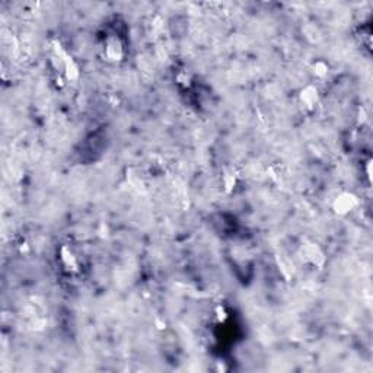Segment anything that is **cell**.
<instances>
[{"label":"cell","mask_w":373,"mask_h":373,"mask_svg":"<svg viewBox=\"0 0 373 373\" xmlns=\"http://www.w3.org/2000/svg\"><path fill=\"white\" fill-rule=\"evenodd\" d=\"M357 206V197L351 192H341L332 203V209L337 214H347Z\"/></svg>","instance_id":"1"},{"label":"cell","mask_w":373,"mask_h":373,"mask_svg":"<svg viewBox=\"0 0 373 373\" xmlns=\"http://www.w3.org/2000/svg\"><path fill=\"white\" fill-rule=\"evenodd\" d=\"M303 255L308 261H311L315 265H321L324 262V255L321 252V249L318 248L315 244H308L303 248Z\"/></svg>","instance_id":"3"},{"label":"cell","mask_w":373,"mask_h":373,"mask_svg":"<svg viewBox=\"0 0 373 373\" xmlns=\"http://www.w3.org/2000/svg\"><path fill=\"white\" fill-rule=\"evenodd\" d=\"M105 54L110 60H114V62H118L121 60L123 54H124V48H123V44L120 43L118 38H108L107 41V46H105Z\"/></svg>","instance_id":"2"},{"label":"cell","mask_w":373,"mask_h":373,"mask_svg":"<svg viewBox=\"0 0 373 373\" xmlns=\"http://www.w3.org/2000/svg\"><path fill=\"white\" fill-rule=\"evenodd\" d=\"M62 259L63 262H64V265L67 267V268H76L77 267V261H76V256H73V254L69 251V249L63 248L62 249Z\"/></svg>","instance_id":"5"},{"label":"cell","mask_w":373,"mask_h":373,"mask_svg":"<svg viewBox=\"0 0 373 373\" xmlns=\"http://www.w3.org/2000/svg\"><path fill=\"white\" fill-rule=\"evenodd\" d=\"M315 73L318 76H325L328 73V66L324 62H318L315 64Z\"/></svg>","instance_id":"6"},{"label":"cell","mask_w":373,"mask_h":373,"mask_svg":"<svg viewBox=\"0 0 373 373\" xmlns=\"http://www.w3.org/2000/svg\"><path fill=\"white\" fill-rule=\"evenodd\" d=\"M301 98H302V102H303L306 107H313V105L318 102V91H316V88H313V86L305 88V89L302 91Z\"/></svg>","instance_id":"4"}]
</instances>
